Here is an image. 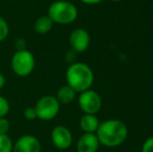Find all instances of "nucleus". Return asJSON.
I'll list each match as a JSON object with an SVG mask.
<instances>
[{
    "label": "nucleus",
    "mask_w": 153,
    "mask_h": 152,
    "mask_svg": "<svg viewBox=\"0 0 153 152\" xmlns=\"http://www.w3.org/2000/svg\"><path fill=\"white\" fill-rule=\"evenodd\" d=\"M53 23L67 25L73 23L78 17V10L74 3L67 0H57L49 5L47 12Z\"/></svg>",
    "instance_id": "3"
},
{
    "label": "nucleus",
    "mask_w": 153,
    "mask_h": 152,
    "mask_svg": "<svg viewBox=\"0 0 153 152\" xmlns=\"http://www.w3.org/2000/svg\"><path fill=\"white\" fill-rule=\"evenodd\" d=\"M10 129V123L5 117L0 118V133L7 134Z\"/></svg>",
    "instance_id": "17"
},
{
    "label": "nucleus",
    "mask_w": 153,
    "mask_h": 152,
    "mask_svg": "<svg viewBox=\"0 0 153 152\" xmlns=\"http://www.w3.org/2000/svg\"><path fill=\"white\" fill-rule=\"evenodd\" d=\"M5 82H6L5 77H4V75L2 73H0V90L3 89V87L5 85Z\"/></svg>",
    "instance_id": "23"
},
{
    "label": "nucleus",
    "mask_w": 153,
    "mask_h": 152,
    "mask_svg": "<svg viewBox=\"0 0 153 152\" xmlns=\"http://www.w3.org/2000/svg\"><path fill=\"white\" fill-rule=\"evenodd\" d=\"M10 1H17V0H10Z\"/></svg>",
    "instance_id": "25"
},
{
    "label": "nucleus",
    "mask_w": 153,
    "mask_h": 152,
    "mask_svg": "<svg viewBox=\"0 0 153 152\" xmlns=\"http://www.w3.org/2000/svg\"><path fill=\"white\" fill-rule=\"evenodd\" d=\"M10 66H12L13 72L17 76L26 77L33 72L36 67V59L31 51L27 49L17 50L12 56Z\"/></svg>",
    "instance_id": "4"
},
{
    "label": "nucleus",
    "mask_w": 153,
    "mask_h": 152,
    "mask_svg": "<svg viewBox=\"0 0 153 152\" xmlns=\"http://www.w3.org/2000/svg\"><path fill=\"white\" fill-rule=\"evenodd\" d=\"M142 152H153V136H150L144 142L142 146Z\"/></svg>",
    "instance_id": "19"
},
{
    "label": "nucleus",
    "mask_w": 153,
    "mask_h": 152,
    "mask_svg": "<svg viewBox=\"0 0 153 152\" xmlns=\"http://www.w3.org/2000/svg\"><path fill=\"white\" fill-rule=\"evenodd\" d=\"M82 3L88 4V5H96V4H99L103 1V0H80Z\"/></svg>",
    "instance_id": "22"
},
{
    "label": "nucleus",
    "mask_w": 153,
    "mask_h": 152,
    "mask_svg": "<svg viewBox=\"0 0 153 152\" xmlns=\"http://www.w3.org/2000/svg\"><path fill=\"white\" fill-rule=\"evenodd\" d=\"M53 24L54 23L49 18L48 15H43V16H40L34 21L33 29L39 35H46V33H48L52 29Z\"/></svg>",
    "instance_id": "13"
},
{
    "label": "nucleus",
    "mask_w": 153,
    "mask_h": 152,
    "mask_svg": "<svg viewBox=\"0 0 153 152\" xmlns=\"http://www.w3.org/2000/svg\"><path fill=\"white\" fill-rule=\"evenodd\" d=\"M67 85L76 93H81L91 89L94 82V73L89 65L80 62L72 63L66 71Z\"/></svg>",
    "instance_id": "2"
},
{
    "label": "nucleus",
    "mask_w": 153,
    "mask_h": 152,
    "mask_svg": "<svg viewBox=\"0 0 153 152\" xmlns=\"http://www.w3.org/2000/svg\"><path fill=\"white\" fill-rule=\"evenodd\" d=\"M15 49H16V51L26 49V41L22 38L16 39V41H15Z\"/></svg>",
    "instance_id": "20"
},
{
    "label": "nucleus",
    "mask_w": 153,
    "mask_h": 152,
    "mask_svg": "<svg viewBox=\"0 0 153 152\" xmlns=\"http://www.w3.org/2000/svg\"><path fill=\"white\" fill-rule=\"evenodd\" d=\"M91 43L90 33L83 28H76L69 36V44L74 52L82 53L89 48Z\"/></svg>",
    "instance_id": "8"
},
{
    "label": "nucleus",
    "mask_w": 153,
    "mask_h": 152,
    "mask_svg": "<svg viewBox=\"0 0 153 152\" xmlns=\"http://www.w3.org/2000/svg\"><path fill=\"white\" fill-rule=\"evenodd\" d=\"M8 33H10V26H8L7 21L3 17L0 16V42L5 40Z\"/></svg>",
    "instance_id": "15"
},
{
    "label": "nucleus",
    "mask_w": 153,
    "mask_h": 152,
    "mask_svg": "<svg viewBox=\"0 0 153 152\" xmlns=\"http://www.w3.org/2000/svg\"><path fill=\"white\" fill-rule=\"evenodd\" d=\"M100 146L96 133H85L78 139L76 144L77 152H97Z\"/></svg>",
    "instance_id": "10"
},
{
    "label": "nucleus",
    "mask_w": 153,
    "mask_h": 152,
    "mask_svg": "<svg viewBox=\"0 0 153 152\" xmlns=\"http://www.w3.org/2000/svg\"><path fill=\"white\" fill-rule=\"evenodd\" d=\"M99 124L100 122L96 115L92 114H83L79 120V126L81 130L85 133H96Z\"/></svg>",
    "instance_id": "11"
},
{
    "label": "nucleus",
    "mask_w": 153,
    "mask_h": 152,
    "mask_svg": "<svg viewBox=\"0 0 153 152\" xmlns=\"http://www.w3.org/2000/svg\"><path fill=\"white\" fill-rule=\"evenodd\" d=\"M10 110V105L8 100L5 97L0 95V118H4L7 116Z\"/></svg>",
    "instance_id": "16"
},
{
    "label": "nucleus",
    "mask_w": 153,
    "mask_h": 152,
    "mask_svg": "<svg viewBox=\"0 0 153 152\" xmlns=\"http://www.w3.org/2000/svg\"><path fill=\"white\" fill-rule=\"evenodd\" d=\"M75 54H76V52H74L73 50H70L67 52L66 54V59L67 62H72V63H75L74 59H75ZM71 63V64H72Z\"/></svg>",
    "instance_id": "21"
},
{
    "label": "nucleus",
    "mask_w": 153,
    "mask_h": 152,
    "mask_svg": "<svg viewBox=\"0 0 153 152\" xmlns=\"http://www.w3.org/2000/svg\"><path fill=\"white\" fill-rule=\"evenodd\" d=\"M34 110L38 119L42 121H50L59 115L61 103L57 101L55 96L45 95L36 101Z\"/></svg>",
    "instance_id": "5"
},
{
    "label": "nucleus",
    "mask_w": 153,
    "mask_h": 152,
    "mask_svg": "<svg viewBox=\"0 0 153 152\" xmlns=\"http://www.w3.org/2000/svg\"><path fill=\"white\" fill-rule=\"evenodd\" d=\"M100 145L108 148L121 146L128 136L127 125L121 120L109 119L100 122L96 131Z\"/></svg>",
    "instance_id": "1"
},
{
    "label": "nucleus",
    "mask_w": 153,
    "mask_h": 152,
    "mask_svg": "<svg viewBox=\"0 0 153 152\" xmlns=\"http://www.w3.org/2000/svg\"><path fill=\"white\" fill-rule=\"evenodd\" d=\"M13 144L14 143L8 134L0 133V152H12Z\"/></svg>",
    "instance_id": "14"
},
{
    "label": "nucleus",
    "mask_w": 153,
    "mask_h": 152,
    "mask_svg": "<svg viewBox=\"0 0 153 152\" xmlns=\"http://www.w3.org/2000/svg\"><path fill=\"white\" fill-rule=\"evenodd\" d=\"M111 1H113V2H121V1H123V0H111Z\"/></svg>",
    "instance_id": "24"
},
{
    "label": "nucleus",
    "mask_w": 153,
    "mask_h": 152,
    "mask_svg": "<svg viewBox=\"0 0 153 152\" xmlns=\"http://www.w3.org/2000/svg\"><path fill=\"white\" fill-rule=\"evenodd\" d=\"M76 92L68 85H65L59 87L56 92L55 98L61 104H70L76 98Z\"/></svg>",
    "instance_id": "12"
},
{
    "label": "nucleus",
    "mask_w": 153,
    "mask_h": 152,
    "mask_svg": "<svg viewBox=\"0 0 153 152\" xmlns=\"http://www.w3.org/2000/svg\"><path fill=\"white\" fill-rule=\"evenodd\" d=\"M51 142L55 148L66 150L70 148L73 143V136L71 130L64 125H57L51 130Z\"/></svg>",
    "instance_id": "7"
},
{
    "label": "nucleus",
    "mask_w": 153,
    "mask_h": 152,
    "mask_svg": "<svg viewBox=\"0 0 153 152\" xmlns=\"http://www.w3.org/2000/svg\"><path fill=\"white\" fill-rule=\"evenodd\" d=\"M78 105L83 114L96 115L102 106V99L96 91L89 89L79 93Z\"/></svg>",
    "instance_id": "6"
},
{
    "label": "nucleus",
    "mask_w": 153,
    "mask_h": 152,
    "mask_svg": "<svg viewBox=\"0 0 153 152\" xmlns=\"http://www.w3.org/2000/svg\"><path fill=\"white\" fill-rule=\"evenodd\" d=\"M23 116L26 120L28 121H32V120L38 119L36 118V110H34V106H29V108H26L23 112Z\"/></svg>",
    "instance_id": "18"
},
{
    "label": "nucleus",
    "mask_w": 153,
    "mask_h": 152,
    "mask_svg": "<svg viewBox=\"0 0 153 152\" xmlns=\"http://www.w3.org/2000/svg\"><path fill=\"white\" fill-rule=\"evenodd\" d=\"M42 145L39 139L32 134H24L13 144L12 152H41Z\"/></svg>",
    "instance_id": "9"
},
{
    "label": "nucleus",
    "mask_w": 153,
    "mask_h": 152,
    "mask_svg": "<svg viewBox=\"0 0 153 152\" xmlns=\"http://www.w3.org/2000/svg\"><path fill=\"white\" fill-rule=\"evenodd\" d=\"M0 56H1V51H0Z\"/></svg>",
    "instance_id": "26"
}]
</instances>
